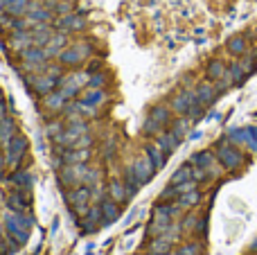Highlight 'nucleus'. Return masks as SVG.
<instances>
[{
  "label": "nucleus",
  "mask_w": 257,
  "mask_h": 255,
  "mask_svg": "<svg viewBox=\"0 0 257 255\" xmlns=\"http://www.w3.org/2000/svg\"><path fill=\"white\" fill-rule=\"evenodd\" d=\"M45 3H48V5H54V3H57V0H45Z\"/></svg>",
  "instance_id": "46"
},
{
  "label": "nucleus",
  "mask_w": 257,
  "mask_h": 255,
  "mask_svg": "<svg viewBox=\"0 0 257 255\" xmlns=\"http://www.w3.org/2000/svg\"><path fill=\"white\" fill-rule=\"evenodd\" d=\"M156 138H158V140H156V145H158V147L163 149V152L167 154V156H169V154H174V152H176L178 143H181V140H178L176 136L172 134V131H165V134H163V131H160V134L156 136Z\"/></svg>",
  "instance_id": "16"
},
{
  "label": "nucleus",
  "mask_w": 257,
  "mask_h": 255,
  "mask_svg": "<svg viewBox=\"0 0 257 255\" xmlns=\"http://www.w3.org/2000/svg\"><path fill=\"white\" fill-rule=\"evenodd\" d=\"M97 226H102V208L93 206L84 212V221H79V228L84 230V233H93Z\"/></svg>",
  "instance_id": "11"
},
{
  "label": "nucleus",
  "mask_w": 257,
  "mask_h": 255,
  "mask_svg": "<svg viewBox=\"0 0 257 255\" xmlns=\"http://www.w3.org/2000/svg\"><path fill=\"white\" fill-rule=\"evenodd\" d=\"M194 93H196V99H199L203 106H210V104L219 97V88L217 86H212V84H208V81H203V84L196 86Z\"/></svg>",
  "instance_id": "13"
},
{
  "label": "nucleus",
  "mask_w": 257,
  "mask_h": 255,
  "mask_svg": "<svg viewBox=\"0 0 257 255\" xmlns=\"http://www.w3.org/2000/svg\"><path fill=\"white\" fill-rule=\"evenodd\" d=\"M90 54H93V48H90L88 43H84V41H79V43H75L72 48H66L59 52V63H61V66H79Z\"/></svg>",
  "instance_id": "2"
},
{
  "label": "nucleus",
  "mask_w": 257,
  "mask_h": 255,
  "mask_svg": "<svg viewBox=\"0 0 257 255\" xmlns=\"http://www.w3.org/2000/svg\"><path fill=\"white\" fill-rule=\"evenodd\" d=\"M199 201H201V192H199V188H196V190H190V192L178 194V199H176V203H178L181 208H194Z\"/></svg>",
  "instance_id": "26"
},
{
  "label": "nucleus",
  "mask_w": 257,
  "mask_h": 255,
  "mask_svg": "<svg viewBox=\"0 0 257 255\" xmlns=\"http://www.w3.org/2000/svg\"><path fill=\"white\" fill-rule=\"evenodd\" d=\"M45 131H48L50 138H54V136H59V134L63 131V126H61V122H50L48 129H45Z\"/></svg>",
  "instance_id": "39"
},
{
  "label": "nucleus",
  "mask_w": 257,
  "mask_h": 255,
  "mask_svg": "<svg viewBox=\"0 0 257 255\" xmlns=\"http://www.w3.org/2000/svg\"><path fill=\"white\" fill-rule=\"evenodd\" d=\"M149 117H154L156 122H160V124H167L169 122V108L167 106H154L149 113Z\"/></svg>",
  "instance_id": "34"
},
{
  "label": "nucleus",
  "mask_w": 257,
  "mask_h": 255,
  "mask_svg": "<svg viewBox=\"0 0 257 255\" xmlns=\"http://www.w3.org/2000/svg\"><path fill=\"white\" fill-rule=\"evenodd\" d=\"M228 52L235 54V57L244 54V52H246V41L241 39V36H232V39L228 41Z\"/></svg>",
  "instance_id": "33"
},
{
  "label": "nucleus",
  "mask_w": 257,
  "mask_h": 255,
  "mask_svg": "<svg viewBox=\"0 0 257 255\" xmlns=\"http://www.w3.org/2000/svg\"><path fill=\"white\" fill-rule=\"evenodd\" d=\"M158 255H172V253H158Z\"/></svg>",
  "instance_id": "48"
},
{
  "label": "nucleus",
  "mask_w": 257,
  "mask_h": 255,
  "mask_svg": "<svg viewBox=\"0 0 257 255\" xmlns=\"http://www.w3.org/2000/svg\"><path fill=\"white\" fill-rule=\"evenodd\" d=\"M59 32H75V30H84L86 27V18L79 16V14H66L61 16L57 23H54Z\"/></svg>",
  "instance_id": "10"
},
{
  "label": "nucleus",
  "mask_w": 257,
  "mask_h": 255,
  "mask_svg": "<svg viewBox=\"0 0 257 255\" xmlns=\"http://www.w3.org/2000/svg\"><path fill=\"white\" fill-rule=\"evenodd\" d=\"M226 72H228V66L223 61H219V59H212L208 63V77L212 81H219L221 77H226Z\"/></svg>",
  "instance_id": "27"
},
{
  "label": "nucleus",
  "mask_w": 257,
  "mask_h": 255,
  "mask_svg": "<svg viewBox=\"0 0 257 255\" xmlns=\"http://www.w3.org/2000/svg\"><path fill=\"white\" fill-rule=\"evenodd\" d=\"M5 228H7L9 239H12V242H16L18 246H21V244H25L27 237H30V230H27L25 226L16 219V215H14V212H5Z\"/></svg>",
  "instance_id": "6"
},
{
  "label": "nucleus",
  "mask_w": 257,
  "mask_h": 255,
  "mask_svg": "<svg viewBox=\"0 0 257 255\" xmlns=\"http://www.w3.org/2000/svg\"><path fill=\"white\" fill-rule=\"evenodd\" d=\"M9 183L12 185H16L18 190H32L34 188V176L30 174V172H18V170H14V174L9 176Z\"/></svg>",
  "instance_id": "20"
},
{
  "label": "nucleus",
  "mask_w": 257,
  "mask_h": 255,
  "mask_svg": "<svg viewBox=\"0 0 257 255\" xmlns=\"http://www.w3.org/2000/svg\"><path fill=\"white\" fill-rule=\"evenodd\" d=\"M21 61L34 63V66H45V63H48V54H45L43 48L32 45V48H27V50H23L21 52Z\"/></svg>",
  "instance_id": "14"
},
{
  "label": "nucleus",
  "mask_w": 257,
  "mask_h": 255,
  "mask_svg": "<svg viewBox=\"0 0 257 255\" xmlns=\"http://www.w3.org/2000/svg\"><path fill=\"white\" fill-rule=\"evenodd\" d=\"M178 255H201V244L199 242L183 244V246L178 248Z\"/></svg>",
  "instance_id": "38"
},
{
  "label": "nucleus",
  "mask_w": 257,
  "mask_h": 255,
  "mask_svg": "<svg viewBox=\"0 0 257 255\" xmlns=\"http://www.w3.org/2000/svg\"><path fill=\"white\" fill-rule=\"evenodd\" d=\"M54 12L63 14V16H66V14H70V3H66V0H63V3H57V5H54Z\"/></svg>",
  "instance_id": "40"
},
{
  "label": "nucleus",
  "mask_w": 257,
  "mask_h": 255,
  "mask_svg": "<svg viewBox=\"0 0 257 255\" xmlns=\"http://www.w3.org/2000/svg\"><path fill=\"white\" fill-rule=\"evenodd\" d=\"M99 208H102V226L111 224V221H115L120 217V203H115L113 199H102Z\"/></svg>",
  "instance_id": "15"
},
{
  "label": "nucleus",
  "mask_w": 257,
  "mask_h": 255,
  "mask_svg": "<svg viewBox=\"0 0 257 255\" xmlns=\"http://www.w3.org/2000/svg\"><path fill=\"white\" fill-rule=\"evenodd\" d=\"M217 161L221 163L223 170L228 172H235L241 167V163H244V156H241L239 152H237L235 147H232L230 143H219L217 147Z\"/></svg>",
  "instance_id": "4"
},
{
  "label": "nucleus",
  "mask_w": 257,
  "mask_h": 255,
  "mask_svg": "<svg viewBox=\"0 0 257 255\" xmlns=\"http://www.w3.org/2000/svg\"><path fill=\"white\" fill-rule=\"evenodd\" d=\"M93 199V188L90 185H77V188H72L70 192L66 194V201L70 203L72 208H77L79 210V215H84L86 210H88V201Z\"/></svg>",
  "instance_id": "5"
},
{
  "label": "nucleus",
  "mask_w": 257,
  "mask_h": 255,
  "mask_svg": "<svg viewBox=\"0 0 257 255\" xmlns=\"http://www.w3.org/2000/svg\"><path fill=\"white\" fill-rule=\"evenodd\" d=\"M7 206L12 208V210H16V212H25V210H30V206H32L30 190H18V192H14L12 197L7 199Z\"/></svg>",
  "instance_id": "12"
},
{
  "label": "nucleus",
  "mask_w": 257,
  "mask_h": 255,
  "mask_svg": "<svg viewBox=\"0 0 257 255\" xmlns=\"http://www.w3.org/2000/svg\"><path fill=\"white\" fill-rule=\"evenodd\" d=\"M5 117H7V111H5V104L0 102V122H3Z\"/></svg>",
  "instance_id": "43"
},
{
  "label": "nucleus",
  "mask_w": 257,
  "mask_h": 255,
  "mask_svg": "<svg viewBox=\"0 0 257 255\" xmlns=\"http://www.w3.org/2000/svg\"><path fill=\"white\" fill-rule=\"evenodd\" d=\"M145 154L149 156V161L154 163L156 170H160V167L165 165V158H167V154H165L163 149L158 147V145H147V147H145Z\"/></svg>",
  "instance_id": "25"
},
{
  "label": "nucleus",
  "mask_w": 257,
  "mask_h": 255,
  "mask_svg": "<svg viewBox=\"0 0 257 255\" xmlns=\"http://www.w3.org/2000/svg\"><path fill=\"white\" fill-rule=\"evenodd\" d=\"M27 84V88L34 90L36 95H41V97H45L48 93H52L54 88L59 86V81H61V77H54V75H48V72H43V75H34V77H23Z\"/></svg>",
  "instance_id": "3"
},
{
  "label": "nucleus",
  "mask_w": 257,
  "mask_h": 255,
  "mask_svg": "<svg viewBox=\"0 0 257 255\" xmlns=\"http://www.w3.org/2000/svg\"><path fill=\"white\" fill-rule=\"evenodd\" d=\"M160 122H156L154 117H147L145 120V124H142V134L145 136H158L160 134Z\"/></svg>",
  "instance_id": "35"
},
{
  "label": "nucleus",
  "mask_w": 257,
  "mask_h": 255,
  "mask_svg": "<svg viewBox=\"0 0 257 255\" xmlns=\"http://www.w3.org/2000/svg\"><path fill=\"white\" fill-rule=\"evenodd\" d=\"M196 102H199V99H196L194 90H181V93L172 99V111L178 113V115H187V111H190Z\"/></svg>",
  "instance_id": "9"
},
{
  "label": "nucleus",
  "mask_w": 257,
  "mask_h": 255,
  "mask_svg": "<svg viewBox=\"0 0 257 255\" xmlns=\"http://www.w3.org/2000/svg\"><path fill=\"white\" fill-rule=\"evenodd\" d=\"M104 84H106V75L104 72H93L88 77V88H102Z\"/></svg>",
  "instance_id": "37"
},
{
  "label": "nucleus",
  "mask_w": 257,
  "mask_h": 255,
  "mask_svg": "<svg viewBox=\"0 0 257 255\" xmlns=\"http://www.w3.org/2000/svg\"><path fill=\"white\" fill-rule=\"evenodd\" d=\"M128 170L133 172V176H136L140 183H147V181L154 176V172H156V167H154V163L149 161V156H140V158H136L133 161V165H128Z\"/></svg>",
  "instance_id": "8"
},
{
  "label": "nucleus",
  "mask_w": 257,
  "mask_h": 255,
  "mask_svg": "<svg viewBox=\"0 0 257 255\" xmlns=\"http://www.w3.org/2000/svg\"><path fill=\"white\" fill-rule=\"evenodd\" d=\"M190 124H192V120H190V117H181V120H176V122H174V124H172V129H169V131H172V134L176 136L178 140H183V138H185V136H187V131H190Z\"/></svg>",
  "instance_id": "29"
},
{
  "label": "nucleus",
  "mask_w": 257,
  "mask_h": 255,
  "mask_svg": "<svg viewBox=\"0 0 257 255\" xmlns=\"http://www.w3.org/2000/svg\"><path fill=\"white\" fill-rule=\"evenodd\" d=\"M115 152H117V145H115V140H108V143H106V147H104V154H106V158H111Z\"/></svg>",
  "instance_id": "42"
},
{
  "label": "nucleus",
  "mask_w": 257,
  "mask_h": 255,
  "mask_svg": "<svg viewBox=\"0 0 257 255\" xmlns=\"http://www.w3.org/2000/svg\"><path fill=\"white\" fill-rule=\"evenodd\" d=\"M172 239L167 237V235H158V237L151 239L149 244V253L151 255H158V253H169V248H172Z\"/></svg>",
  "instance_id": "24"
},
{
  "label": "nucleus",
  "mask_w": 257,
  "mask_h": 255,
  "mask_svg": "<svg viewBox=\"0 0 257 255\" xmlns=\"http://www.w3.org/2000/svg\"><path fill=\"white\" fill-rule=\"evenodd\" d=\"M228 75H230L232 84H239V81H241V79H244L246 70H244V66H241V63H232V66H230V68H228Z\"/></svg>",
  "instance_id": "36"
},
{
  "label": "nucleus",
  "mask_w": 257,
  "mask_h": 255,
  "mask_svg": "<svg viewBox=\"0 0 257 255\" xmlns=\"http://www.w3.org/2000/svg\"><path fill=\"white\" fill-rule=\"evenodd\" d=\"M66 32H59V34H54L52 39L48 41V45H43V50H45V54H48V59H52V57H59V52H61L63 48H66Z\"/></svg>",
  "instance_id": "18"
},
{
  "label": "nucleus",
  "mask_w": 257,
  "mask_h": 255,
  "mask_svg": "<svg viewBox=\"0 0 257 255\" xmlns=\"http://www.w3.org/2000/svg\"><path fill=\"white\" fill-rule=\"evenodd\" d=\"M3 235H5V230H3V224H0V237H3Z\"/></svg>",
  "instance_id": "45"
},
{
  "label": "nucleus",
  "mask_w": 257,
  "mask_h": 255,
  "mask_svg": "<svg viewBox=\"0 0 257 255\" xmlns=\"http://www.w3.org/2000/svg\"><path fill=\"white\" fill-rule=\"evenodd\" d=\"M253 251H257V239H255V242H253Z\"/></svg>",
  "instance_id": "47"
},
{
  "label": "nucleus",
  "mask_w": 257,
  "mask_h": 255,
  "mask_svg": "<svg viewBox=\"0 0 257 255\" xmlns=\"http://www.w3.org/2000/svg\"><path fill=\"white\" fill-rule=\"evenodd\" d=\"M14 136H16V120L14 117H5L0 122V145H7Z\"/></svg>",
  "instance_id": "23"
},
{
  "label": "nucleus",
  "mask_w": 257,
  "mask_h": 255,
  "mask_svg": "<svg viewBox=\"0 0 257 255\" xmlns=\"http://www.w3.org/2000/svg\"><path fill=\"white\" fill-rule=\"evenodd\" d=\"M108 194H111V199L115 203H124L131 194H128V190H126V185L122 183V181H117V179H113L111 183H108Z\"/></svg>",
  "instance_id": "21"
},
{
  "label": "nucleus",
  "mask_w": 257,
  "mask_h": 255,
  "mask_svg": "<svg viewBox=\"0 0 257 255\" xmlns=\"http://www.w3.org/2000/svg\"><path fill=\"white\" fill-rule=\"evenodd\" d=\"M27 16L39 25V23H48L50 18H52V12H50L48 7H36V9H32V12H27Z\"/></svg>",
  "instance_id": "32"
},
{
  "label": "nucleus",
  "mask_w": 257,
  "mask_h": 255,
  "mask_svg": "<svg viewBox=\"0 0 257 255\" xmlns=\"http://www.w3.org/2000/svg\"><path fill=\"white\" fill-rule=\"evenodd\" d=\"M203 226H205V219L199 215H194V212H190V215L181 221V230H185V233H196V230L203 233Z\"/></svg>",
  "instance_id": "22"
},
{
  "label": "nucleus",
  "mask_w": 257,
  "mask_h": 255,
  "mask_svg": "<svg viewBox=\"0 0 257 255\" xmlns=\"http://www.w3.org/2000/svg\"><path fill=\"white\" fill-rule=\"evenodd\" d=\"M106 99V95H104V90H99V88H90L88 93L81 97V102L84 104H90V106H99V104Z\"/></svg>",
  "instance_id": "30"
},
{
  "label": "nucleus",
  "mask_w": 257,
  "mask_h": 255,
  "mask_svg": "<svg viewBox=\"0 0 257 255\" xmlns=\"http://www.w3.org/2000/svg\"><path fill=\"white\" fill-rule=\"evenodd\" d=\"M5 170V154H0V172Z\"/></svg>",
  "instance_id": "44"
},
{
  "label": "nucleus",
  "mask_w": 257,
  "mask_h": 255,
  "mask_svg": "<svg viewBox=\"0 0 257 255\" xmlns=\"http://www.w3.org/2000/svg\"><path fill=\"white\" fill-rule=\"evenodd\" d=\"M0 201H3V192H0Z\"/></svg>",
  "instance_id": "49"
},
{
  "label": "nucleus",
  "mask_w": 257,
  "mask_h": 255,
  "mask_svg": "<svg viewBox=\"0 0 257 255\" xmlns=\"http://www.w3.org/2000/svg\"><path fill=\"white\" fill-rule=\"evenodd\" d=\"M27 149H30V143L23 136H14L7 145H5V167L7 170H18L25 158Z\"/></svg>",
  "instance_id": "1"
},
{
  "label": "nucleus",
  "mask_w": 257,
  "mask_h": 255,
  "mask_svg": "<svg viewBox=\"0 0 257 255\" xmlns=\"http://www.w3.org/2000/svg\"><path fill=\"white\" fill-rule=\"evenodd\" d=\"M34 41H32V34L30 32H14L12 39H9V48L16 50V52H23V50L32 48Z\"/></svg>",
  "instance_id": "17"
},
{
  "label": "nucleus",
  "mask_w": 257,
  "mask_h": 255,
  "mask_svg": "<svg viewBox=\"0 0 257 255\" xmlns=\"http://www.w3.org/2000/svg\"><path fill=\"white\" fill-rule=\"evenodd\" d=\"M68 99L61 95V90H52V93H48L43 97V106L48 108V111L57 113V111H63V106H66Z\"/></svg>",
  "instance_id": "19"
},
{
  "label": "nucleus",
  "mask_w": 257,
  "mask_h": 255,
  "mask_svg": "<svg viewBox=\"0 0 257 255\" xmlns=\"http://www.w3.org/2000/svg\"><path fill=\"white\" fill-rule=\"evenodd\" d=\"M27 5L30 0H5V12L12 16H23L27 12Z\"/></svg>",
  "instance_id": "28"
},
{
  "label": "nucleus",
  "mask_w": 257,
  "mask_h": 255,
  "mask_svg": "<svg viewBox=\"0 0 257 255\" xmlns=\"http://www.w3.org/2000/svg\"><path fill=\"white\" fill-rule=\"evenodd\" d=\"M99 68H102V61H99V59H95V61H90L88 66H86V72H88V75H93V72H99Z\"/></svg>",
  "instance_id": "41"
},
{
  "label": "nucleus",
  "mask_w": 257,
  "mask_h": 255,
  "mask_svg": "<svg viewBox=\"0 0 257 255\" xmlns=\"http://www.w3.org/2000/svg\"><path fill=\"white\" fill-rule=\"evenodd\" d=\"M185 181H192V163L190 165L178 167L172 176V185H181V183H185Z\"/></svg>",
  "instance_id": "31"
},
{
  "label": "nucleus",
  "mask_w": 257,
  "mask_h": 255,
  "mask_svg": "<svg viewBox=\"0 0 257 255\" xmlns=\"http://www.w3.org/2000/svg\"><path fill=\"white\" fill-rule=\"evenodd\" d=\"M217 158H214V154L212 152H199V154H194L192 156V165H196V167H201V170H205L208 172V176H219L221 174V167L217 165Z\"/></svg>",
  "instance_id": "7"
}]
</instances>
